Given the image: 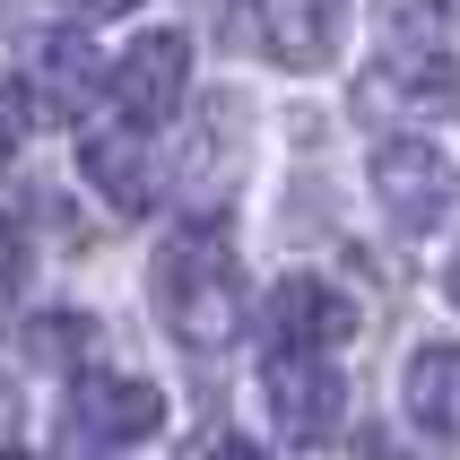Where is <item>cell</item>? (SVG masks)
<instances>
[{"label": "cell", "mask_w": 460, "mask_h": 460, "mask_svg": "<svg viewBox=\"0 0 460 460\" xmlns=\"http://www.w3.org/2000/svg\"><path fill=\"white\" fill-rule=\"evenodd\" d=\"M26 104L44 113V122H87L104 96V52L87 44V26H44L35 44H26Z\"/></svg>", "instance_id": "7"}, {"label": "cell", "mask_w": 460, "mask_h": 460, "mask_svg": "<svg viewBox=\"0 0 460 460\" xmlns=\"http://www.w3.org/2000/svg\"><path fill=\"white\" fill-rule=\"evenodd\" d=\"M357 113L365 122H452L460 113V52L426 44V52H383L357 78Z\"/></svg>", "instance_id": "4"}, {"label": "cell", "mask_w": 460, "mask_h": 460, "mask_svg": "<svg viewBox=\"0 0 460 460\" xmlns=\"http://www.w3.org/2000/svg\"><path fill=\"white\" fill-rule=\"evenodd\" d=\"M78 174L113 217H148L156 208V156H148V130L139 122H104L78 139Z\"/></svg>", "instance_id": "10"}, {"label": "cell", "mask_w": 460, "mask_h": 460, "mask_svg": "<svg viewBox=\"0 0 460 460\" xmlns=\"http://www.w3.org/2000/svg\"><path fill=\"white\" fill-rule=\"evenodd\" d=\"M443 296H452V305H460V252H452V270H443Z\"/></svg>", "instance_id": "18"}, {"label": "cell", "mask_w": 460, "mask_h": 460, "mask_svg": "<svg viewBox=\"0 0 460 460\" xmlns=\"http://www.w3.org/2000/svg\"><path fill=\"white\" fill-rule=\"evenodd\" d=\"M26 122H35L26 87H18V78H0V165H18V148H26Z\"/></svg>", "instance_id": "14"}, {"label": "cell", "mask_w": 460, "mask_h": 460, "mask_svg": "<svg viewBox=\"0 0 460 460\" xmlns=\"http://www.w3.org/2000/svg\"><path fill=\"white\" fill-rule=\"evenodd\" d=\"M148 296H156V322L191 348V357H226L243 322H252V287H243V261L217 226H174L156 243V270H148Z\"/></svg>", "instance_id": "1"}, {"label": "cell", "mask_w": 460, "mask_h": 460, "mask_svg": "<svg viewBox=\"0 0 460 460\" xmlns=\"http://www.w3.org/2000/svg\"><path fill=\"white\" fill-rule=\"evenodd\" d=\"M409 417H417V435H460V348L452 339H426L409 357Z\"/></svg>", "instance_id": "11"}, {"label": "cell", "mask_w": 460, "mask_h": 460, "mask_svg": "<svg viewBox=\"0 0 460 460\" xmlns=\"http://www.w3.org/2000/svg\"><path fill=\"white\" fill-rule=\"evenodd\" d=\"M261 331H270V348L331 357V348L357 339V296L331 287V279H313V270H296V279H279L270 296H261Z\"/></svg>", "instance_id": "8"}, {"label": "cell", "mask_w": 460, "mask_h": 460, "mask_svg": "<svg viewBox=\"0 0 460 460\" xmlns=\"http://www.w3.org/2000/svg\"><path fill=\"white\" fill-rule=\"evenodd\" d=\"M374 18H383V44H391V52L452 44V18H443V0H374Z\"/></svg>", "instance_id": "13"}, {"label": "cell", "mask_w": 460, "mask_h": 460, "mask_svg": "<svg viewBox=\"0 0 460 460\" xmlns=\"http://www.w3.org/2000/svg\"><path fill=\"white\" fill-rule=\"evenodd\" d=\"M165 426V391L139 374H78L70 409H61V452L96 460V452H130Z\"/></svg>", "instance_id": "3"}, {"label": "cell", "mask_w": 460, "mask_h": 460, "mask_svg": "<svg viewBox=\"0 0 460 460\" xmlns=\"http://www.w3.org/2000/svg\"><path fill=\"white\" fill-rule=\"evenodd\" d=\"M243 18H252V44L279 70H322V61H339L348 0H243Z\"/></svg>", "instance_id": "9"}, {"label": "cell", "mask_w": 460, "mask_h": 460, "mask_svg": "<svg viewBox=\"0 0 460 460\" xmlns=\"http://www.w3.org/2000/svg\"><path fill=\"white\" fill-rule=\"evenodd\" d=\"M96 348H104V322H87V313H35V322H18L26 365H96Z\"/></svg>", "instance_id": "12"}, {"label": "cell", "mask_w": 460, "mask_h": 460, "mask_svg": "<svg viewBox=\"0 0 460 460\" xmlns=\"http://www.w3.org/2000/svg\"><path fill=\"white\" fill-rule=\"evenodd\" d=\"M182 87H191V35L182 26H148L130 35V52L104 70V96L122 104V122H174L182 113Z\"/></svg>", "instance_id": "6"}, {"label": "cell", "mask_w": 460, "mask_h": 460, "mask_svg": "<svg viewBox=\"0 0 460 460\" xmlns=\"http://www.w3.org/2000/svg\"><path fill=\"white\" fill-rule=\"evenodd\" d=\"M61 9H70V18H130L139 0H61Z\"/></svg>", "instance_id": "17"}, {"label": "cell", "mask_w": 460, "mask_h": 460, "mask_svg": "<svg viewBox=\"0 0 460 460\" xmlns=\"http://www.w3.org/2000/svg\"><path fill=\"white\" fill-rule=\"evenodd\" d=\"M18 279H26V243H18V226L0 217V296H9Z\"/></svg>", "instance_id": "15"}, {"label": "cell", "mask_w": 460, "mask_h": 460, "mask_svg": "<svg viewBox=\"0 0 460 460\" xmlns=\"http://www.w3.org/2000/svg\"><path fill=\"white\" fill-rule=\"evenodd\" d=\"M261 400H270V435L296 443V452H322L348 426V374L331 357H305V348H270Z\"/></svg>", "instance_id": "2"}, {"label": "cell", "mask_w": 460, "mask_h": 460, "mask_svg": "<svg viewBox=\"0 0 460 460\" xmlns=\"http://www.w3.org/2000/svg\"><path fill=\"white\" fill-rule=\"evenodd\" d=\"M374 200H383V217L400 234H435L460 200V165L443 148H426V139H383L374 148Z\"/></svg>", "instance_id": "5"}, {"label": "cell", "mask_w": 460, "mask_h": 460, "mask_svg": "<svg viewBox=\"0 0 460 460\" xmlns=\"http://www.w3.org/2000/svg\"><path fill=\"white\" fill-rule=\"evenodd\" d=\"M200 460H270V452H261L252 435H208V443H200Z\"/></svg>", "instance_id": "16"}]
</instances>
